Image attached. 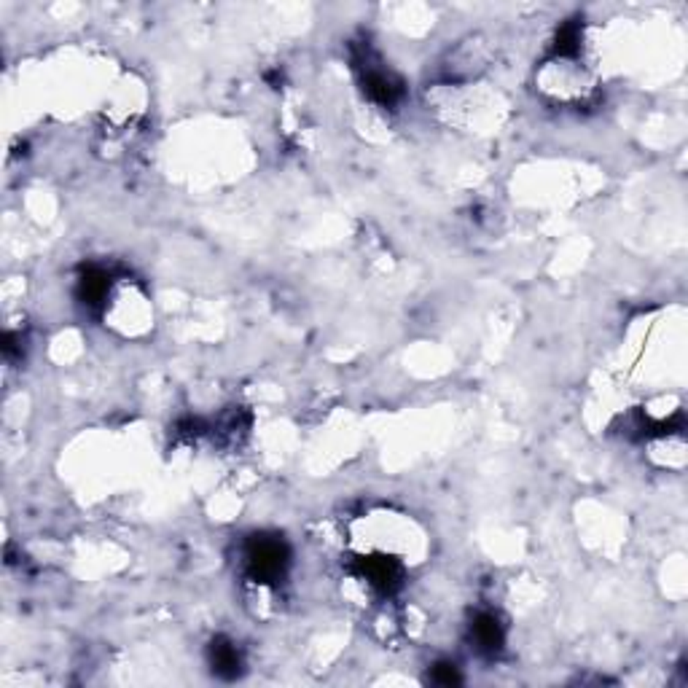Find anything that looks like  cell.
I'll use <instances>...</instances> for the list:
<instances>
[{"instance_id":"3957f363","label":"cell","mask_w":688,"mask_h":688,"mask_svg":"<svg viewBox=\"0 0 688 688\" xmlns=\"http://www.w3.org/2000/svg\"><path fill=\"white\" fill-rule=\"evenodd\" d=\"M237 667H240L237 651L231 645H215V670L224 672V675H234Z\"/></svg>"},{"instance_id":"6da1fadb","label":"cell","mask_w":688,"mask_h":688,"mask_svg":"<svg viewBox=\"0 0 688 688\" xmlns=\"http://www.w3.org/2000/svg\"><path fill=\"white\" fill-rule=\"evenodd\" d=\"M282 546L275 543V540H261L259 546L250 551V565H253V570H256V576L261 578H272L277 576L280 570H282Z\"/></svg>"},{"instance_id":"7a4b0ae2","label":"cell","mask_w":688,"mask_h":688,"mask_svg":"<svg viewBox=\"0 0 688 688\" xmlns=\"http://www.w3.org/2000/svg\"><path fill=\"white\" fill-rule=\"evenodd\" d=\"M476 637H479V643H482L484 648H498V643H500L498 621H495L492 616L479 618V624H476Z\"/></svg>"},{"instance_id":"277c9868","label":"cell","mask_w":688,"mask_h":688,"mask_svg":"<svg viewBox=\"0 0 688 688\" xmlns=\"http://www.w3.org/2000/svg\"><path fill=\"white\" fill-rule=\"evenodd\" d=\"M436 680L438 683H457V670L449 664H438L436 667Z\"/></svg>"}]
</instances>
